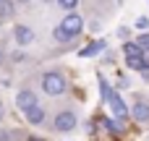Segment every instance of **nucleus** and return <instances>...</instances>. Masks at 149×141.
I'll return each instance as SVG.
<instances>
[{"label":"nucleus","mask_w":149,"mask_h":141,"mask_svg":"<svg viewBox=\"0 0 149 141\" xmlns=\"http://www.w3.org/2000/svg\"><path fill=\"white\" fill-rule=\"evenodd\" d=\"M42 92H45V94H50V97L63 94V92H65V78H63L58 71L45 73V76H42Z\"/></svg>","instance_id":"obj_1"},{"label":"nucleus","mask_w":149,"mask_h":141,"mask_svg":"<svg viewBox=\"0 0 149 141\" xmlns=\"http://www.w3.org/2000/svg\"><path fill=\"white\" fill-rule=\"evenodd\" d=\"M60 29L65 31L68 39H76V37L81 34V29H84V21H81V16H76V13H68V16L60 21Z\"/></svg>","instance_id":"obj_2"},{"label":"nucleus","mask_w":149,"mask_h":141,"mask_svg":"<svg viewBox=\"0 0 149 141\" xmlns=\"http://www.w3.org/2000/svg\"><path fill=\"white\" fill-rule=\"evenodd\" d=\"M73 128H76V115H73L71 110H60V113L55 115V131L68 133V131H73Z\"/></svg>","instance_id":"obj_3"},{"label":"nucleus","mask_w":149,"mask_h":141,"mask_svg":"<svg viewBox=\"0 0 149 141\" xmlns=\"http://www.w3.org/2000/svg\"><path fill=\"white\" fill-rule=\"evenodd\" d=\"M16 105H18V110H29V107H34L37 105V94L31 92V89H21L18 94H16Z\"/></svg>","instance_id":"obj_4"},{"label":"nucleus","mask_w":149,"mask_h":141,"mask_svg":"<svg viewBox=\"0 0 149 141\" xmlns=\"http://www.w3.org/2000/svg\"><path fill=\"white\" fill-rule=\"evenodd\" d=\"M107 102H110V107H113V115H115L118 120H123V118L128 115V107L123 105V99H120L115 92H110V94H107Z\"/></svg>","instance_id":"obj_5"},{"label":"nucleus","mask_w":149,"mask_h":141,"mask_svg":"<svg viewBox=\"0 0 149 141\" xmlns=\"http://www.w3.org/2000/svg\"><path fill=\"white\" fill-rule=\"evenodd\" d=\"M13 34H16V42H18L21 47H29V44L34 42V31H31L29 26H24V24H18Z\"/></svg>","instance_id":"obj_6"},{"label":"nucleus","mask_w":149,"mask_h":141,"mask_svg":"<svg viewBox=\"0 0 149 141\" xmlns=\"http://www.w3.org/2000/svg\"><path fill=\"white\" fill-rule=\"evenodd\" d=\"M134 120H139V123H147L149 120V102L144 99H139V102H134Z\"/></svg>","instance_id":"obj_7"},{"label":"nucleus","mask_w":149,"mask_h":141,"mask_svg":"<svg viewBox=\"0 0 149 141\" xmlns=\"http://www.w3.org/2000/svg\"><path fill=\"white\" fill-rule=\"evenodd\" d=\"M126 60H128V68H134V71H147V68H149V60L144 58V52L126 55Z\"/></svg>","instance_id":"obj_8"},{"label":"nucleus","mask_w":149,"mask_h":141,"mask_svg":"<svg viewBox=\"0 0 149 141\" xmlns=\"http://www.w3.org/2000/svg\"><path fill=\"white\" fill-rule=\"evenodd\" d=\"M24 115H26V120H29L31 126H39V123L45 120V107H39V105H34V107H29V110H26Z\"/></svg>","instance_id":"obj_9"},{"label":"nucleus","mask_w":149,"mask_h":141,"mask_svg":"<svg viewBox=\"0 0 149 141\" xmlns=\"http://www.w3.org/2000/svg\"><path fill=\"white\" fill-rule=\"evenodd\" d=\"M102 50H105V42H92V44H86L79 55H81V58H94V55H100Z\"/></svg>","instance_id":"obj_10"},{"label":"nucleus","mask_w":149,"mask_h":141,"mask_svg":"<svg viewBox=\"0 0 149 141\" xmlns=\"http://www.w3.org/2000/svg\"><path fill=\"white\" fill-rule=\"evenodd\" d=\"M123 52H126V55H136V52H144V50H141L136 42H128V44L123 47Z\"/></svg>","instance_id":"obj_11"},{"label":"nucleus","mask_w":149,"mask_h":141,"mask_svg":"<svg viewBox=\"0 0 149 141\" xmlns=\"http://www.w3.org/2000/svg\"><path fill=\"white\" fill-rule=\"evenodd\" d=\"M76 3H79V0H58V5H60L63 10H73V8H76Z\"/></svg>","instance_id":"obj_12"},{"label":"nucleus","mask_w":149,"mask_h":141,"mask_svg":"<svg viewBox=\"0 0 149 141\" xmlns=\"http://www.w3.org/2000/svg\"><path fill=\"white\" fill-rule=\"evenodd\" d=\"M136 44H139L141 50H149V34H141V37L136 39Z\"/></svg>","instance_id":"obj_13"},{"label":"nucleus","mask_w":149,"mask_h":141,"mask_svg":"<svg viewBox=\"0 0 149 141\" xmlns=\"http://www.w3.org/2000/svg\"><path fill=\"white\" fill-rule=\"evenodd\" d=\"M0 5H3V8H0V13H3V16H10V13H13V8H10V0H3Z\"/></svg>","instance_id":"obj_14"},{"label":"nucleus","mask_w":149,"mask_h":141,"mask_svg":"<svg viewBox=\"0 0 149 141\" xmlns=\"http://www.w3.org/2000/svg\"><path fill=\"white\" fill-rule=\"evenodd\" d=\"M55 39H58V42H71V39H68V37H65V31H63V29H60V26H58V29H55Z\"/></svg>","instance_id":"obj_15"},{"label":"nucleus","mask_w":149,"mask_h":141,"mask_svg":"<svg viewBox=\"0 0 149 141\" xmlns=\"http://www.w3.org/2000/svg\"><path fill=\"white\" fill-rule=\"evenodd\" d=\"M147 26H149V18H144V16L136 18V29H147Z\"/></svg>","instance_id":"obj_16"},{"label":"nucleus","mask_w":149,"mask_h":141,"mask_svg":"<svg viewBox=\"0 0 149 141\" xmlns=\"http://www.w3.org/2000/svg\"><path fill=\"white\" fill-rule=\"evenodd\" d=\"M3 115H5V107H3V102H0V120H3Z\"/></svg>","instance_id":"obj_17"},{"label":"nucleus","mask_w":149,"mask_h":141,"mask_svg":"<svg viewBox=\"0 0 149 141\" xmlns=\"http://www.w3.org/2000/svg\"><path fill=\"white\" fill-rule=\"evenodd\" d=\"M141 73H144V81H149V68H147V71H141Z\"/></svg>","instance_id":"obj_18"},{"label":"nucleus","mask_w":149,"mask_h":141,"mask_svg":"<svg viewBox=\"0 0 149 141\" xmlns=\"http://www.w3.org/2000/svg\"><path fill=\"white\" fill-rule=\"evenodd\" d=\"M0 63H3V52H0Z\"/></svg>","instance_id":"obj_19"},{"label":"nucleus","mask_w":149,"mask_h":141,"mask_svg":"<svg viewBox=\"0 0 149 141\" xmlns=\"http://www.w3.org/2000/svg\"><path fill=\"white\" fill-rule=\"evenodd\" d=\"M29 141H39V139H29Z\"/></svg>","instance_id":"obj_20"}]
</instances>
